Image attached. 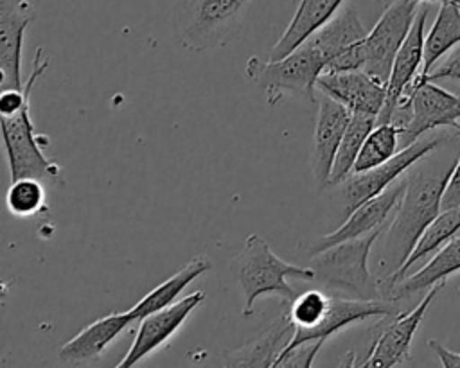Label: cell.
<instances>
[{"label": "cell", "mask_w": 460, "mask_h": 368, "mask_svg": "<svg viewBox=\"0 0 460 368\" xmlns=\"http://www.w3.org/2000/svg\"><path fill=\"white\" fill-rule=\"evenodd\" d=\"M212 269V262L207 255H196L192 257L180 271H176L172 276L153 287L144 298H140L129 311L137 321H140L144 316L160 311L164 307H169L174 303L180 296V293L199 275Z\"/></svg>", "instance_id": "cell-23"}, {"label": "cell", "mask_w": 460, "mask_h": 368, "mask_svg": "<svg viewBox=\"0 0 460 368\" xmlns=\"http://www.w3.org/2000/svg\"><path fill=\"white\" fill-rule=\"evenodd\" d=\"M377 2H385V0H377ZM417 2H428V0H417ZM438 2H444V0H438Z\"/></svg>", "instance_id": "cell-34"}, {"label": "cell", "mask_w": 460, "mask_h": 368, "mask_svg": "<svg viewBox=\"0 0 460 368\" xmlns=\"http://www.w3.org/2000/svg\"><path fill=\"white\" fill-rule=\"evenodd\" d=\"M295 325L284 311L261 336L235 350H223V361L230 366H273L282 348L289 343Z\"/></svg>", "instance_id": "cell-21"}, {"label": "cell", "mask_w": 460, "mask_h": 368, "mask_svg": "<svg viewBox=\"0 0 460 368\" xmlns=\"http://www.w3.org/2000/svg\"><path fill=\"white\" fill-rule=\"evenodd\" d=\"M449 140H451L449 135H433V136L417 138V140L406 144L388 162H385L374 169L363 171V172H350L341 183L331 187L338 192L336 203L340 208L341 223L361 203L381 194L395 180H399L406 171H410L419 160L435 153L438 147L446 145Z\"/></svg>", "instance_id": "cell-6"}, {"label": "cell", "mask_w": 460, "mask_h": 368, "mask_svg": "<svg viewBox=\"0 0 460 368\" xmlns=\"http://www.w3.org/2000/svg\"><path fill=\"white\" fill-rule=\"evenodd\" d=\"M395 314H399V305L395 300H388V298L361 300V298L331 296L329 309H327L325 316L322 318V321L309 330L293 332L289 343L282 348L279 357L291 352L295 346L309 343V341L325 343L329 337L336 336L340 330L358 325L361 321H367L370 318H390Z\"/></svg>", "instance_id": "cell-11"}, {"label": "cell", "mask_w": 460, "mask_h": 368, "mask_svg": "<svg viewBox=\"0 0 460 368\" xmlns=\"http://www.w3.org/2000/svg\"><path fill=\"white\" fill-rule=\"evenodd\" d=\"M440 206H442V210L460 206V154H458L455 169H453V172H451V176L446 183Z\"/></svg>", "instance_id": "cell-31"}, {"label": "cell", "mask_w": 460, "mask_h": 368, "mask_svg": "<svg viewBox=\"0 0 460 368\" xmlns=\"http://www.w3.org/2000/svg\"><path fill=\"white\" fill-rule=\"evenodd\" d=\"M460 43V5L458 0L440 2L438 14L424 38L422 68L415 79H424L435 63L453 47Z\"/></svg>", "instance_id": "cell-25"}, {"label": "cell", "mask_w": 460, "mask_h": 368, "mask_svg": "<svg viewBox=\"0 0 460 368\" xmlns=\"http://www.w3.org/2000/svg\"><path fill=\"white\" fill-rule=\"evenodd\" d=\"M429 7L424 4L419 7L417 16L413 20V25L402 41L399 52L395 54L392 72L386 83V99L385 106L377 115V124L381 122H392L408 86L415 81L419 75V68H422V57H424V23L428 18Z\"/></svg>", "instance_id": "cell-17"}, {"label": "cell", "mask_w": 460, "mask_h": 368, "mask_svg": "<svg viewBox=\"0 0 460 368\" xmlns=\"http://www.w3.org/2000/svg\"><path fill=\"white\" fill-rule=\"evenodd\" d=\"M250 5V0H174L176 38L196 52L221 48L241 34Z\"/></svg>", "instance_id": "cell-4"}, {"label": "cell", "mask_w": 460, "mask_h": 368, "mask_svg": "<svg viewBox=\"0 0 460 368\" xmlns=\"http://www.w3.org/2000/svg\"><path fill=\"white\" fill-rule=\"evenodd\" d=\"M232 269L244 298L243 316H252L253 303L268 294H277L291 302L296 294L288 282L289 278L314 280V269L311 266H296L282 260L259 233L246 237L241 253L232 262Z\"/></svg>", "instance_id": "cell-3"}, {"label": "cell", "mask_w": 460, "mask_h": 368, "mask_svg": "<svg viewBox=\"0 0 460 368\" xmlns=\"http://www.w3.org/2000/svg\"><path fill=\"white\" fill-rule=\"evenodd\" d=\"M323 68L322 54L307 41L280 59L252 56L244 66L246 75L264 92L270 106H277L284 95L316 102V83Z\"/></svg>", "instance_id": "cell-5"}, {"label": "cell", "mask_w": 460, "mask_h": 368, "mask_svg": "<svg viewBox=\"0 0 460 368\" xmlns=\"http://www.w3.org/2000/svg\"><path fill=\"white\" fill-rule=\"evenodd\" d=\"M456 162L444 167L428 162L417 169H410L406 176V188L395 215L386 226V235L379 257L381 285L390 280L413 251L419 237L426 226L442 210V194Z\"/></svg>", "instance_id": "cell-1"}, {"label": "cell", "mask_w": 460, "mask_h": 368, "mask_svg": "<svg viewBox=\"0 0 460 368\" xmlns=\"http://www.w3.org/2000/svg\"><path fill=\"white\" fill-rule=\"evenodd\" d=\"M36 20L31 0H0V90L23 88V34Z\"/></svg>", "instance_id": "cell-14"}, {"label": "cell", "mask_w": 460, "mask_h": 368, "mask_svg": "<svg viewBox=\"0 0 460 368\" xmlns=\"http://www.w3.org/2000/svg\"><path fill=\"white\" fill-rule=\"evenodd\" d=\"M2 140L9 162L11 180L36 178L50 183H63L58 162L45 156L41 144L45 136L36 133L31 118V101L11 115H0Z\"/></svg>", "instance_id": "cell-7"}, {"label": "cell", "mask_w": 460, "mask_h": 368, "mask_svg": "<svg viewBox=\"0 0 460 368\" xmlns=\"http://www.w3.org/2000/svg\"><path fill=\"white\" fill-rule=\"evenodd\" d=\"M352 111L329 97L327 93L318 92V111L314 122V138H313V178L318 188H329V178L332 163L343 138V133L350 122Z\"/></svg>", "instance_id": "cell-15"}, {"label": "cell", "mask_w": 460, "mask_h": 368, "mask_svg": "<svg viewBox=\"0 0 460 368\" xmlns=\"http://www.w3.org/2000/svg\"><path fill=\"white\" fill-rule=\"evenodd\" d=\"M429 348L438 355L440 363L444 368H460V352H453L449 348H446L440 341L437 339H429L428 341Z\"/></svg>", "instance_id": "cell-32"}, {"label": "cell", "mask_w": 460, "mask_h": 368, "mask_svg": "<svg viewBox=\"0 0 460 368\" xmlns=\"http://www.w3.org/2000/svg\"><path fill=\"white\" fill-rule=\"evenodd\" d=\"M417 0H392L376 25L367 32L363 70L372 77L388 83L395 54L406 39L419 11Z\"/></svg>", "instance_id": "cell-9"}, {"label": "cell", "mask_w": 460, "mask_h": 368, "mask_svg": "<svg viewBox=\"0 0 460 368\" xmlns=\"http://www.w3.org/2000/svg\"><path fill=\"white\" fill-rule=\"evenodd\" d=\"M446 282L435 284L429 287V291L424 294V298L406 312H399L394 316V320L381 329L377 337L374 339L368 355L359 363V366H401L410 359V346L413 341V336L435 300V296L440 293Z\"/></svg>", "instance_id": "cell-12"}, {"label": "cell", "mask_w": 460, "mask_h": 368, "mask_svg": "<svg viewBox=\"0 0 460 368\" xmlns=\"http://www.w3.org/2000/svg\"><path fill=\"white\" fill-rule=\"evenodd\" d=\"M316 88L345 104L352 113H367L374 117L379 115L386 99V83L372 77L361 68L323 72L318 77Z\"/></svg>", "instance_id": "cell-18"}, {"label": "cell", "mask_w": 460, "mask_h": 368, "mask_svg": "<svg viewBox=\"0 0 460 368\" xmlns=\"http://www.w3.org/2000/svg\"><path fill=\"white\" fill-rule=\"evenodd\" d=\"M458 118L460 95L449 93L447 90L437 86L433 81L415 79L408 86L392 122L402 127L401 136H404L406 144H410L435 127H455Z\"/></svg>", "instance_id": "cell-8"}, {"label": "cell", "mask_w": 460, "mask_h": 368, "mask_svg": "<svg viewBox=\"0 0 460 368\" xmlns=\"http://www.w3.org/2000/svg\"><path fill=\"white\" fill-rule=\"evenodd\" d=\"M460 232V206L456 208H447L440 210V214L426 226L422 235L419 237L413 251L406 258V262L401 266V269L383 284V293L385 298L390 300V291L392 287L408 275L411 266H415L419 260H422L428 253L440 250L446 242H449L456 233Z\"/></svg>", "instance_id": "cell-24"}, {"label": "cell", "mask_w": 460, "mask_h": 368, "mask_svg": "<svg viewBox=\"0 0 460 368\" xmlns=\"http://www.w3.org/2000/svg\"><path fill=\"white\" fill-rule=\"evenodd\" d=\"M456 271H460V237H453L449 242H446L424 267L402 276L392 287L390 300L399 302L401 298L429 289L435 284L446 282V278Z\"/></svg>", "instance_id": "cell-22"}, {"label": "cell", "mask_w": 460, "mask_h": 368, "mask_svg": "<svg viewBox=\"0 0 460 368\" xmlns=\"http://www.w3.org/2000/svg\"><path fill=\"white\" fill-rule=\"evenodd\" d=\"M7 210L16 217H32L49 208L45 185L36 178L11 180L5 192Z\"/></svg>", "instance_id": "cell-28"}, {"label": "cell", "mask_w": 460, "mask_h": 368, "mask_svg": "<svg viewBox=\"0 0 460 368\" xmlns=\"http://www.w3.org/2000/svg\"><path fill=\"white\" fill-rule=\"evenodd\" d=\"M205 293L203 291H194L169 307H164L160 311H155L140 320L137 336L133 339V345L126 352V355L119 361V368H128L153 352H156L160 346H164L185 323V320L192 314V311L203 303Z\"/></svg>", "instance_id": "cell-13"}, {"label": "cell", "mask_w": 460, "mask_h": 368, "mask_svg": "<svg viewBox=\"0 0 460 368\" xmlns=\"http://www.w3.org/2000/svg\"><path fill=\"white\" fill-rule=\"evenodd\" d=\"M345 0H300L298 7L270 50V59H280L307 41L320 31L340 9Z\"/></svg>", "instance_id": "cell-20"}, {"label": "cell", "mask_w": 460, "mask_h": 368, "mask_svg": "<svg viewBox=\"0 0 460 368\" xmlns=\"http://www.w3.org/2000/svg\"><path fill=\"white\" fill-rule=\"evenodd\" d=\"M437 79L460 81V43L456 47H453V50L446 56V59L440 63V66L431 70L424 79H417V81H437Z\"/></svg>", "instance_id": "cell-30"}, {"label": "cell", "mask_w": 460, "mask_h": 368, "mask_svg": "<svg viewBox=\"0 0 460 368\" xmlns=\"http://www.w3.org/2000/svg\"><path fill=\"white\" fill-rule=\"evenodd\" d=\"M367 31L354 7H341L307 43L323 57V72L363 70ZM305 43V41H304Z\"/></svg>", "instance_id": "cell-10"}, {"label": "cell", "mask_w": 460, "mask_h": 368, "mask_svg": "<svg viewBox=\"0 0 460 368\" xmlns=\"http://www.w3.org/2000/svg\"><path fill=\"white\" fill-rule=\"evenodd\" d=\"M406 188V178L395 180L388 188H385L376 197L361 203L356 210H352L341 224H338L336 230L331 233H325L322 237H316L309 246V255L320 253L338 242L361 237L383 224H386V217L390 212L399 205L402 192Z\"/></svg>", "instance_id": "cell-16"}, {"label": "cell", "mask_w": 460, "mask_h": 368, "mask_svg": "<svg viewBox=\"0 0 460 368\" xmlns=\"http://www.w3.org/2000/svg\"><path fill=\"white\" fill-rule=\"evenodd\" d=\"M331 296L332 294H325L320 289H309L288 302V314L295 325V332L316 327L329 309Z\"/></svg>", "instance_id": "cell-29"}, {"label": "cell", "mask_w": 460, "mask_h": 368, "mask_svg": "<svg viewBox=\"0 0 460 368\" xmlns=\"http://www.w3.org/2000/svg\"><path fill=\"white\" fill-rule=\"evenodd\" d=\"M453 129H455V131H456V135H458V138H460V122H458V124H456V126H455V127H453Z\"/></svg>", "instance_id": "cell-33"}, {"label": "cell", "mask_w": 460, "mask_h": 368, "mask_svg": "<svg viewBox=\"0 0 460 368\" xmlns=\"http://www.w3.org/2000/svg\"><path fill=\"white\" fill-rule=\"evenodd\" d=\"M137 321L131 311L124 312H110L90 325H86L81 332H77L72 339L59 346L58 355L65 363H88L102 355L106 346L115 341V337L129 327V323Z\"/></svg>", "instance_id": "cell-19"}, {"label": "cell", "mask_w": 460, "mask_h": 368, "mask_svg": "<svg viewBox=\"0 0 460 368\" xmlns=\"http://www.w3.org/2000/svg\"><path fill=\"white\" fill-rule=\"evenodd\" d=\"M388 223L361 235L338 242L320 253L311 255L314 280L325 289H334L361 300L385 298L379 276L368 269V257L376 241Z\"/></svg>", "instance_id": "cell-2"}, {"label": "cell", "mask_w": 460, "mask_h": 368, "mask_svg": "<svg viewBox=\"0 0 460 368\" xmlns=\"http://www.w3.org/2000/svg\"><path fill=\"white\" fill-rule=\"evenodd\" d=\"M402 135V127L395 122H381L372 127L368 136L365 138L358 160L354 163L352 172H363L374 169L392 156L399 153V138Z\"/></svg>", "instance_id": "cell-27"}, {"label": "cell", "mask_w": 460, "mask_h": 368, "mask_svg": "<svg viewBox=\"0 0 460 368\" xmlns=\"http://www.w3.org/2000/svg\"><path fill=\"white\" fill-rule=\"evenodd\" d=\"M376 122H377V117L374 115H367V113L350 115V122L343 133V138L340 142V147L332 163L329 187L341 183L352 172L358 154L361 151V145L368 136V133L372 131V127L376 126Z\"/></svg>", "instance_id": "cell-26"}]
</instances>
